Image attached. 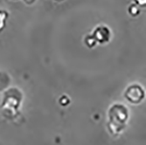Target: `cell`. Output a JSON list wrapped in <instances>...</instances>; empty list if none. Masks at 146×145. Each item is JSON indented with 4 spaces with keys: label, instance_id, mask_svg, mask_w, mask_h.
I'll use <instances>...</instances> for the list:
<instances>
[{
    "label": "cell",
    "instance_id": "obj_1",
    "mask_svg": "<svg viewBox=\"0 0 146 145\" xmlns=\"http://www.w3.org/2000/svg\"><path fill=\"white\" fill-rule=\"evenodd\" d=\"M23 98L24 95L20 89L15 87H9L3 93V100L0 105V109L4 115H8L9 117L14 116L19 113Z\"/></svg>",
    "mask_w": 146,
    "mask_h": 145
},
{
    "label": "cell",
    "instance_id": "obj_2",
    "mask_svg": "<svg viewBox=\"0 0 146 145\" xmlns=\"http://www.w3.org/2000/svg\"><path fill=\"white\" fill-rule=\"evenodd\" d=\"M129 118V109L122 103L111 105L108 111L109 128L113 134H117L125 127Z\"/></svg>",
    "mask_w": 146,
    "mask_h": 145
},
{
    "label": "cell",
    "instance_id": "obj_3",
    "mask_svg": "<svg viewBox=\"0 0 146 145\" xmlns=\"http://www.w3.org/2000/svg\"><path fill=\"white\" fill-rule=\"evenodd\" d=\"M123 96L129 102L132 104H139L145 97V92L140 84L134 83L130 84L125 89Z\"/></svg>",
    "mask_w": 146,
    "mask_h": 145
},
{
    "label": "cell",
    "instance_id": "obj_4",
    "mask_svg": "<svg viewBox=\"0 0 146 145\" xmlns=\"http://www.w3.org/2000/svg\"><path fill=\"white\" fill-rule=\"evenodd\" d=\"M92 36L95 38L97 45H105L110 43L112 38V32L108 25L101 24L96 25L91 32Z\"/></svg>",
    "mask_w": 146,
    "mask_h": 145
},
{
    "label": "cell",
    "instance_id": "obj_5",
    "mask_svg": "<svg viewBox=\"0 0 146 145\" xmlns=\"http://www.w3.org/2000/svg\"><path fill=\"white\" fill-rule=\"evenodd\" d=\"M10 18V13L5 10L0 9V32H3L6 26V23L8 19Z\"/></svg>",
    "mask_w": 146,
    "mask_h": 145
},
{
    "label": "cell",
    "instance_id": "obj_6",
    "mask_svg": "<svg viewBox=\"0 0 146 145\" xmlns=\"http://www.w3.org/2000/svg\"><path fill=\"white\" fill-rule=\"evenodd\" d=\"M83 42L85 46H87L88 49H92V48H95L97 46V42L95 39V38L92 36L91 33L86 35L83 38Z\"/></svg>",
    "mask_w": 146,
    "mask_h": 145
},
{
    "label": "cell",
    "instance_id": "obj_7",
    "mask_svg": "<svg viewBox=\"0 0 146 145\" xmlns=\"http://www.w3.org/2000/svg\"><path fill=\"white\" fill-rule=\"evenodd\" d=\"M141 12V10L139 8V6L137 5H136L135 3H132L128 6V13L133 18L138 17Z\"/></svg>",
    "mask_w": 146,
    "mask_h": 145
},
{
    "label": "cell",
    "instance_id": "obj_8",
    "mask_svg": "<svg viewBox=\"0 0 146 145\" xmlns=\"http://www.w3.org/2000/svg\"><path fill=\"white\" fill-rule=\"evenodd\" d=\"M60 101L61 106H63V107H67L68 105L70 103V100H69V98L67 95H62L60 98V101Z\"/></svg>",
    "mask_w": 146,
    "mask_h": 145
},
{
    "label": "cell",
    "instance_id": "obj_9",
    "mask_svg": "<svg viewBox=\"0 0 146 145\" xmlns=\"http://www.w3.org/2000/svg\"><path fill=\"white\" fill-rule=\"evenodd\" d=\"M134 3L136 5H137L139 7L141 6H145V4H146V0H133Z\"/></svg>",
    "mask_w": 146,
    "mask_h": 145
},
{
    "label": "cell",
    "instance_id": "obj_10",
    "mask_svg": "<svg viewBox=\"0 0 146 145\" xmlns=\"http://www.w3.org/2000/svg\"><path fill=\"white\" fill-rule=\"evenodd\" d=\"M23 1L26 4V5H33V4H34L37 0H23Z\"/></svg>",
    "mask_w": 146,
    "mask_h": 145
},
{
    "label": "cell",
    "instance_id": "obj_11",
    "mask_svg": "<svg viewBox=\"0 0 146 145\" xmlns=\"http://www.w3.org/2000/svg\"><path fill=\"white\" fill-rule=\"evenodd\" d=\"M54 1H55V2H62V1H64V0H54Z\"/></svg>",
    "mask_w": 146,
    "mask_h": 145
}]
</instances>
